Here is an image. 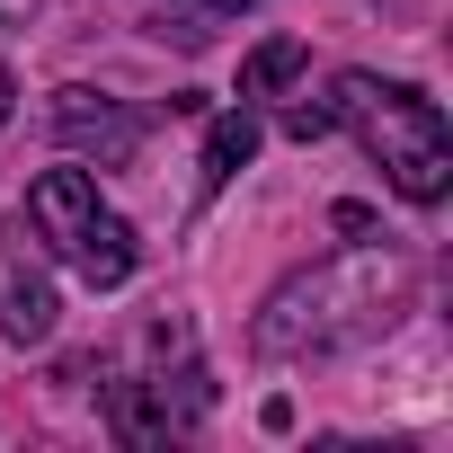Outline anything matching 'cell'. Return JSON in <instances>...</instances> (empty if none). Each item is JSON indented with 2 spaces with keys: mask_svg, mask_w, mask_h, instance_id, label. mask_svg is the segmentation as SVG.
<instances>
[{
  "mask_svg": "<svg viewBox=\"0 0 453 453\" xmlns=\"http://www.w3.org/2000/svg\"><path fill=\"white\" fill-rule=\"evenodd\" d=\"M303 72V36H267L250 63H241V98H267V89H285Z\"/></svg>",
  "mask_w": 453,
  "mask_h": 453,
  "instance_id": "obj_7",
  "label": "cell"
},
{
  "mask_svg": "<svg viewBox=\"0 0 453 453\" xmlns=\"http://www.w3.org/2000/svg\"><path fill=\"white\" fill-rule=\"evenodd\" d=\"M27 222H36V232H45V241H54L89 285H125V276H134V258H142L134 222L98 204L89 169H45V178L27 187Z\"/></svg>",
  "mask_w": 453,
  "mask_h": 453,
  "instance_id": "obj_2",
  "label": "cell"
},
{
  "mask_svg": "<svg viewBox=\"0 0 453 453\" xmlns=\"http://www.w3.org/2000/svg\"><path fill=\"white\" fill-rule=\"evenodd\" d=\"M329 125H347V134L382 160V178H391L409 204H435V196L453 187V134H444V107H435L426 89L373 81V72H338Z\"/></svg>",
  "mask_w": 453,
  "mask_h": 453,
  "instance_id": "obj_1",
  "label": "cell"
},
{
  "mask_svg": "<svg viewBox=\"0 0 453 453\" xmlns=\"http://www.w3.org/2000/svg\"><path fill=\"white\" fill-rule=\"evenodd\" d=\"M178 10H250V0H178Z\"/></svg>",
  "mask_w": 453,
  "mask_h": 453,
  "instance_id": "obj_10",
  "label": "cell"
},
{
  "mask_svg": "<svg viewBox=\"0 0 453 453\" xmlns=\"http://www.w3.org/2000/svg\"><path fill=\"white\" fill-rule=\"evenodd\" d=\"M250 151H258V116L250 107H232V116H213V134H204V196H222L241 169H250Z\"/></svg>",
  "mask_w": 453,
  "mask_h": 453,
  "instance_id": "obj_5",
  "label": "cell"
},
{
  "mask_svg": "<svg viewBox=\"0 0 453 453\" xmlns=\"http://www.w3.org/2000/svg\"><path fill=\"white\" fill-rule=\"evenodd\" d=\"M27 10H36V0H0V19H27Z\"/></svg>",
  "mask_w": 453,
  "mask_h": 453,
  "instance_id": "obj_11",
  "label": "cell"
},
{
  "mask_svg": "<svg viewBox=\"0 0 453 453\" xmlns=\"http://www.w3.org/2000/svg\"><path fill=\"white\" fill-rule=\"evenodd\" d=\"M54 142L81 151V160H98V169H125L142 151V116L116 107V98H98V89H54Z\"/></svg>",
  "mask_w": 453,
  "mask_h": 453,
  "instance_id": "obj_4",
  "label": "cell"
},
{
  "mask_svg": "<svg viewBox=\"0 0 453 453\" xmlns=\"http://www.w3.org/2000/svg\"><path fill=\"white\" fill-rule=\"evenodd\" d=\"M285 134H294V142H320V134H329V107H285Z\"/></svg>",
  "mask_w": 453,
  "mask_h": 453,
  "instance_id": "obj_8",
  "label": "cell"
},
{
  "mask_svg": "<svg viewBox=\"0 0 453 453\" xmlns=\"http://www.w3.org/2000/svg\"><path fill=\"white\" fill-rule=\"evenodd\" d=\"M0 329H10L19 347H45V338H54V294H45L36 276H19L10 294H0Z\"/></svg>",
  "mask_w": 453,
  "mask_h": 453,
  "instance_id": "obj_6",
  "label": "cell"
},
{
  "mask_svg": "<svg viewBox=\"0 0 453 453\" xmlns=\"http://www.w3.org/2000/svg\"><path fill=\"white\" fill-rule=\"evenodd\" d=\"M204 409H213V382H204V365L142 373V382H116V391H107V418H116V435H125V444H160V435L196 426Z\"/></svg>",
  "mask_w": 453,
  "mask_h": 453,
  "instance_id": "obj_3",
  "label": "cell"
},
{
  "mask_svg": "<svg viewBox=\"0 0 453 453\" xmlns=\"http://www.w3.org/2000/svg\"><path fill=\"white\" fill-rule=\"evenodd\" d=\"M10 98H19V81H10V63H0V125H10Z\"/></svg>",
  "mask_w": 453,
  "mask_h": 453,
  "instance_id": "obj_9",
  "label": "cell"
}]
</instances>
